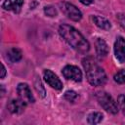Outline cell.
<instances>
[{"label": "cell", "instance_id": "cell-1", "mask_svg": "<svg viewBox=\"0 0 125 125\" xmlns=\"http://www.w3.org/2000/svg\"><path fill=\"white\" fill-rule=\"evenodd\" d=\"M59 33L62 38L76 52L86 54L90 50L89 42L73 26L69 24H62L59 27Z\"/></svg>", "mask_w": 125, "mask_h": 125}, {"label": "cell", "instance_id": "cell-2", "mask_svg": "<svg viewBox=\"0 0 125 125\" xmlns=\"http://www.w3.org/2000/svg\"><path fill=\"white\" fill-rule=\"evenodd\" d=\"M82 65L85 69L88 82L95 87L103 86L105 84L107 77L102 66H100L93 58L87 57L82 60Z\"/></svg>", "mask_w": 125, "mask_h": 125}, {"label": "cell", "instance_id": "cell-3", "mask_svg": "<svg viewBox=\"0 0 125 125\" xmlns=\"http://www.w3.org/2000/svg\"><path fill=\"white\" fill-rule=\"evenodd\" d=\"M96 98L99 103V104L108 113L116 114L118 112V106L117 103L114 101V99L106 92L100 91L96 93Z\"/></svg>", "mask_w": 125, "mask_h": 125}, {"label": "cell", "instance_id": "cell-4", "mask_svg": "<svg viewBox=\"0 0 125 125\" xmlns=\"http://www.w3.org/2000/svg\"><path fill=\"white\" fill-rule=\"evenodd\" d=\"M61 9L62 11V13L71 21H79L82 19V13L81 11L74 6L71 3L68 2H62L61 4Z\"/></svg>", "mask_w": 125, "mask_h": 125}, {"label": "cell", "instance_id": "cell-5", "mask_svg": "<svg viewBox=\"0 0 125 125\" xmlns=\"http://www.w3.org/2000/svg\"><path fill=\"white\" fill-rule=\"evenodd\" d=\"M62 73L64 78L74 82H80L82 80V72L78 66L67 64L62 69Z\"/></svg>", "mask_w": 125, "mask_h": 125}, {"label": "cell", "instance_id": "cell-6", "mask_svg": "<svg viewBox=\"0 0 125 125\" xmlns=\"http://www.w3.org/2000/svg\"><path fill=\"white\" fill-rule=\"evenodd\" d=\"M17 93L19 98L24 101L26 104H33L35 102L34 96L26 83H19L17 86Z\"/></svg>", "mask_w": 125, "mask_h": 125}, {"label": "cell", "instance_id": "cell-7", "mask_svg": "<svg viewBox=\"0 0 125 125\" xmlns=\"http://www.w3.org/2000/svg\"><path fill=\"white\" fill-rule=\"evenodd\" d=\"M43 77H44V80L46 81V83L53 89L58 90V91H61L62 89V82L52 70L45 69L43 71Z\"/></svg>", "mask_w": 125, "mask_h": 125}, {"label": "cell", "instance_id": "cell-8", "mask_svg": "<svg viewBox=\"0 0 125 125\" xmlns=\"http://www.w3.org/2000/svg\"><path fill=\"white\" fill-rule=\"evenodd\" d=\"M114 55L116 60L123 63L125 62V38L122 36H118L114 42Z\"/></svg>", "mask_w": 125, "mask_h": 125}, {"label": "cell", "instance_id": "cell-9", "mask_svg": "<svg viewBox=\"0 0 125 125\" xmlns=\"http://www.w3.org/2000/svg\"><path fill=\"white\" fill-rule=\"evenodd\" d=\"M26 104H27L20 98L19 99H12L11 101H9V103L7 104V108L13 114H21L24 111Z\"/></svg>", "mask_w": 125, "mask_h": 125}, {"label": "cell", "instance_id": "cell-10", "mask_svg": "<svg viewBox=\"0 0 125 125\" xmlns=\"http://www.w3.org/2000/svg\"><path fill=\"white\" fill-rule=\"evenodd\" d=\"M95 50L98 58L100 60L104 59L108 54V46L103 38H97L95 42Z\"/></svg>", "mask_w": 125, "mask_h": 125}, {"label": "cell", "instance_id": "cell-11", "mask_svg": "<svg viewBox=\"0 0 125 125\" xmlns=\"http://www.w3.org/2000/svg\"><path fill=\"white\" fill-rule=\"evenodd\" d=\"M23 0H4L2 8L7 11H12L16 14H19L22 8Z\"/></svg>", "mask_w": 125, "mask_h": 125}, {"label": "cell", "instance_id": "cell-12", "mask_svg": "<svg viewBox=\"0 0 125 125\" xmlns=\"http://www.w3.org/2000/svg\"><path fill=\"white\" fill-rule=\"evenodd\" d=\"M21 57H22L21 50L19 49V48H17V47L10 48L6 52V59L10 62H19V61L21 60Z\"/></svg>", "mask_w": 125, "mask_h": 125}, {"label": "cell", "instance_id": "cell-13", "mask_svg": "<svg viewBox=\"0 0 125 125\" xmlns=\"http://www.w3.org/2000/svg\"><path fill=\"white\" fill-rule=\"evenodd\" d=\"M92 19H93V21L95 22V24H96L98 27H100L101 29L109 30V29L111 28V23H110V21H109L106 18H104V17H103V16H98V15H96V16H93Z\"/></svg>", "mask_w": 125, "mask_h": 125}, {"label": "cell", "instance_id": "cell-14", "mask_svg": "<svg viewBox=\"0 0 125 125\" xmlns=\"http://www.w3.org/2000/svg\"><path fill=\"white\" fill-rule=\"evenodd\" d=\"M104 119V115L101 112L95 111V112H91L88 117H87V122L89 124H98L100 122H102V120Z\"/></svg>", "mask_w": 125, "mask_h": 125}, {"label": "cell", "instance_id": "cell-15", "mask_svg": "<svg viewBox=\"0 0 125 125\" xmlns=\"http://www.w3.org/2000/svg\"><path fill=\"white\" fill-rule=\"evenodd\" d=\"M33 85H34V88H35L36 92L38 93V95L41 98H44L46 96V90H45V88H44V86H43V84H42V82L38 76H35Z\"/></svg>", "mask_w": 125, "mask_h": 125}, {"label": "cell", "instance_id": "cell-16", "mask_svg": "<svg viewBox=\"0 0 125 125\" xmlns=\"http://www.w3.org/2000/svg\"><path fill=\"white\" fill-rule=\"evenodd\" d=\"M113 80L118 84H125V69L117 71L113 76Z\"/></svg>", "mask_w": 125, "mask_h": 125}, {"label": "cell", "instance_id": "cell-17", "mask_svg": "<svg viewBox=\"0 0 125 125\" xmlns=\"http://www.w3.org/2000/svg\"><path fill=\"white\" fill-rule=\"evenodd\" d=\"M63 98L68 101V102H74L77 98H78V94L75 92V91H72V90H68L64 93L63 95Z\"/></svg>", "mask_w": 125, "mask_h": 125}, {"label": "cell", "instance_id": "cell-18", "mask_svg": "<svg viewBox=\"0 0 125 125\" xmlns=\"http://www.w3.org/2000/svg\"><path fill=\"white\" fill-rule=\"evenodd\" d=\"M44 13L46 16L48 17H51V18H54L58 15V12H57V9L54 7V6H45L44 7Z\"/></svg>", "mask_w": 125, "mask_h": 125}, {"label": "cell", "instance_id": "cell-19", "mask_svg": "<svg viewBox=\"0 0 125 125\" xmlns=\"http://www.w3.org/2000/svg\"><path fill=\"white\" fill-rule=\"evenodd\" d=\"M117 104L120 107V109L122 110L123 114L125 115V96L124 95H119L117 98Z\"/></svg>", "mask_w": 125, "mask_h": 125}, {"label": "cell", "instance_id": "cell-20", "mask_svg": "<svg viewBox=\"0 0 125 125\" xmlns=\"http://www.w3.org/2000/svg\"><path fill=\"white\" fill-rule=\"evenodd\" d=\"M116 20H117L119 25L123 29H125V15H123V14H117L116 15Z\"/></svg>", "mask_w": 125, "mask_h": 125}, {"label": "cell", "instance_id": "cell-21", "mask_svg": "<svg viewBox=\"0 0 125 125\" xmlns=\"http://www.w3.org/2000/svg\"><path fill=\"white\" fill-rule=\"evenodd\" d=\"M1 67H2V70H1V75H0V77H1V79H3V78L5 77V75H6V67H5V65H4L3 63H1Z\"/></svg>", "mask_w": 125, "mask_h": 125}, {"label": "cell", "instance_id": "cell-22", "mask_svg": "<svg viewBox=\"0 0 125 125\" xmlns=\"http://www.w3.org/2000/svg\"><path fill=\"white\" fill-rule=\"evenodd\" d=\"M83 5H86V6H88V5H90V4H92L93 2H94V0H79Z\"/></svg>", "mask_w": 125, "mask_h": 125}]
</instances>
